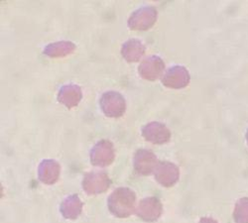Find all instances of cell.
Wrapping results in <instances>:
<instances>
[{
    "label": "cell",
    "mask_w": 248,
    "mask_h": 223,
    "mask_svg": "<svg viewBox=\"0 0 248 223\" xmlns=\"http://www.w3.org/2000/svg\"><path fill=\"white\" fill-rule=\"evenodd\" d=\"M136 194L129 188L116 189L108 199L109 211L118 218L130 216L136 208Z\"/></svg>",
    "instance_id": "cell-1"
},
{
    "label": "cell",
    "mask_w": 248,
    "mask_h": 223,
    "mask_svg": "<svg viewBox=\"0 0 248 223\" xmlns=\"http://www.w3.org/2000/svg\"><path fill=\"white\" fill-rule=\"evenodd\" d=\"M100 108L106 116L111 118L121 117L126 110V101L123 95L117 91H107L99 99Z\"/></svg>",
    "instance_id": "cell-2"
},
{
    "label": "cell",
    "mask_w": 248,
    "mask_h": 223,
    "mask_svg": "<svg viewBox=\"0 0 248 223\" xmlns=\"http://www.w3.org/2000/svg\"><path fill=\"white\" fill-rule=\"evenodd\" d=\"M158 12L153 6H143L135 10L128 19V28L134 31H146L154 26Z\"/></svg>",
    "instance_id": "cell-3"
},
{
    "label": "cell",
    "mask_w": 248,
    "mask_h": 223,
    "mask_svg": "<svg viewBox=\"0 0 248 223\" xmlns=\"http://www.w3.org/2000/svg\"><path fill=\"white\" fill-rule=\"evenodd\" d=\"M115 151L109 140H100L93 147L90 153L91 163L98 168H106L113 163Z\"/></svg>",
    "instance_id": "cell-4"
},
{
    "label": "cell",
    "mask_w": 248,
    "mask_h": 223,
    "mask_svg": "<svg viewBox=\"0 0 248 223\" xmlns=\"http://www.w3.org/2000/svg\"><path fill=\"white\" fill-rule=\"evenodd\" d=\"M81 185L88 194H99L109 189L111 180L107 173L93 171L85 175Z\"/></svg>",
    "instance_id": "cell-5"
},
{
    "label": "cell",
    "mask_w": 248,
    "mask_h": 223,
    "mask_svg": "<svg viewBox=\"0 0 248 223\" xmlns=\"http://www.w3.org/2000/svg\"><path fill=\"white\" fill-rule=\"evenodd\" d=\"M191 80L189 71L183 66H174L170 68L162 77V84L172 89H182L188 87Z\"/></svg>",
    "instance_id": "cell-6"
},
{
    "label": "cell",
    "mask_w": 248,
    "mask_h": 223,
    "mask_svg": "<svg viewBox=\"0 0 248 223\" xmlns=\"http://www.w3.org/2000/svg\"><path fill=\"white\" fill-rule=\"evenodd\" d=\"M165 70L164 60L158 56H150L138 67V73L142 78L149 80V82H155L161 77Z\"/></svg>",
    "instance_id": "cell-7"
},
{
    "label": "cell",
    "mask_w": 248,
    "mask_h": 223,
    "mask_svg": "<svg viewBox=\"0 0 248 223\" xmlns=\"http://www.w3.org/2000/svg\"><path fill=\"white\" fill-rule=\"evenodd\" d=\"M163 207L161 201L156 197L143 198L136 208V214L146 222H154L161 216Z\"/></svg>",
    "instance_id": "cell-8"
},
{
    "label": "cell",
    "mask_w": 248,
    "mask_h": 223,
    "mask_svg": "<svg viewBox=\"0 0 248 223\" xmlns=\"http://www.w3.org/2000/svg\"><path fill=\"white\" fill-rule=\"evenodd\" d=\"M159 164L158 159L154 153L149 150H138L133 159V166L135 171L143 176H148L153 173Z\"/></svg>",
    "instance_id": "cell-9"
},
{
    "label": "cell",
    "mask_w": 248,
    "mask_h": 223,
    "mask_svg": "<svg viewBox=\"0 0 248 223\" xmlns=\"http://www.w3.org/2000/svg\"><path fill=\"white\" fill-rule=\"evenodd\" d=\"M156 180L163 187H173L179 180V168L170 162H161L154 171Z\"/></svg>",
    "instance_id": "cell-10"
},
{
    "label": "cell",
    "mask_w": 248,
    "mask_h": 223,
    "mask_svg": "<svg viewBox=\"0 0 248 223\" xmlns=\"http://www.w3.org/2000/svg\"><path fill=\"white\" fill-rule=\"evenodd\" d=\"M142 136L153 144L162 145L170 140L171 132L163 123L150 122L142 128Z\"/></svg>",
    "instance_id": "cell-11"
},
{
    "label": "cell",
    "mask_w": 248,
    "mask_h": 223,
    "mask_svg": "<svg viewBox=\"0 0 248 223\" xmlns=\"http://www.w3.org/2000/svg\"><path fill=\"white\" fill-rule=\"evenodd\" d=\"M61 166L55 160L46 159L41 162L38 168V178L44 185L51 186L59 179Z\"/></svg>",
    "instance_id": "cell-12"
},
{
    "label": "cell",
    "mask_w": 248,
    "mask_h": 223,
    "mask_svg": "<svg viewBox=\"0 0 248 223\" xmlns=\"http://www.w3.org/2000/svg\"><path fill=\"white\" fill-rule=\"evenodd\" d=\"M82 98L81 89L77 85L63 86L58 93V101L67 108H74L78 105Z\"/></svg>",
    "instance_id": "cell-13"
},
{
    "label": "cell",
    "mask_w": 248,
    "mask_h": 223,
    "mask_svg": "<svg viewBox=\"0 0 248 223\" xmlns=\"http://www.w3.org/2000/svg\"><path fill=\"white\" fill-rule=\"evenodd\" d=\"M145 46L138 39H129L121 47V55L128 63H136L145 54Z\"/></svg>",
    "instance_id": "cell-14"
},
{
    "label": "cell",
    "mask_w": 248,
    "mask_h": 223,
    "mask_svg": "<svg viewBox=\"0 0 248 223\" xmlns=\"http://www.w3.org/2000/svg\"><path fill=\"white\" fill-rule=\"evenodd\" d=\"M82 204L78 194H71L66 197L60 206V211L67 219H77L82 211Z\"/></svg>",
    "instance_id": "cell-15"
},
{
    "label": "cell",
    "mask_w": 248,
    "mask_h": 223,
    "mask_svg": "<svg viewBox=\"0 0 248 223\" xmlns=\"http://www.w3.org/2000/svg\"><path fill=\"white\" fill-rule=\"evenodd\" d=\"M77 46L70 41H60L49 44L45 47L43 53L49 58H64L73 54Z\"/></svg>",
    "instance_id": "cell-16"
},
{
    "label": "cell",
    "mask_w": 248,
    "mask_h": 223,
    "mask_svg": "<svg viewBox=\"0 0 248 223\" xmlns=\"http://www.w3.org/2000/svg\"><path fill=\"white\" fill-rule=\"evenodd\" d=\"M233 216L237 223H248V197L241 198L236 202Z\"/></svg>",
    "instance_id": "cell-17"
},
{
    "label": "cell",
    "mask_w": 248,
    "mask_h": 223,
    "mask_svg": "<svg viewBox=\"0 0 248 223\" xmlns=\"http://www.w3.org/2000/svg\"><path fill=\"white\" fill-rule=\"evenodd\" d=\"M200 223H217L215 219L209 218V217H203L200 220Z\"/></svg>",
    "instance_id": "cell-18"
},
{
    "label": "cell",
    "mask_w": 248,
    "mask_h": 223,
    "mask_svg": "<svg viewBox=\"0 0 248 223\" xmlns=\"http://www.w3.org/2000/svg\"><path fill=\"white\" fill-rule=\"evenodd\" d=\"M247 142H248V132H247Z\"/></svg>",
    "instance_id": "cell-19"
}]
</instances>
